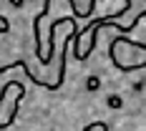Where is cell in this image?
Instances as JSON below:
<instances>
[{"label": "cell", "mask_w": 146, "mask_h": 131, "mask_svg": "<svg viewBox=\"0 0 146 131\" xmlns=\"http://www.w3.org/2000/svg\"><path fill=\"white\" fill-rule=\"evenodd\" d=\"M48 10H50V0H45V3H43V10L38 13V18H35V23H33V30H35V53H38V58H40V63H43V66H45V56L40 53V48H43V43H40V25H38V23H40V20H43L45 15H48Z\"/></svg>", "instance_id": "cell-1"}]
</instances>
